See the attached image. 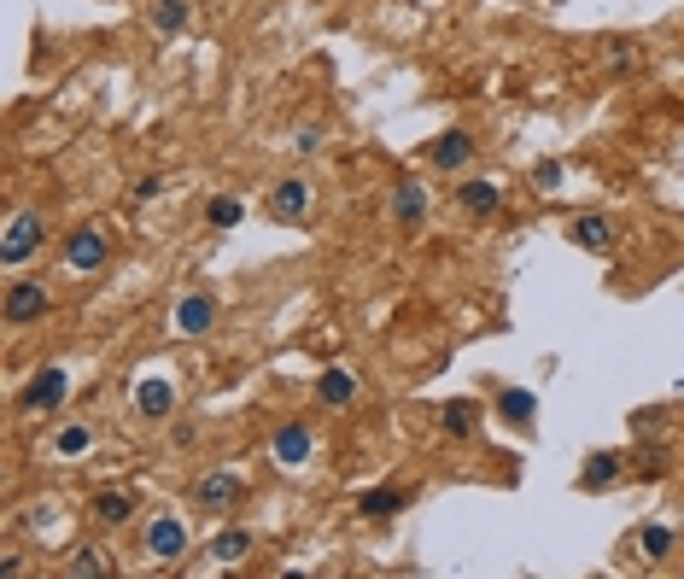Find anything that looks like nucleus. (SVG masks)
<instances>
[{
  "label": "nucleus",
  "mask_w": 684,
  "mask_h": 579,
  "mask_svg": "<svg viewBox=\"0 0 684 579\" xmlns=\"http://www.w3.org/2000/svg\"><path fill=\"white\" fill-rule=\"evenodd\" d=\"M42 246H47V211H42V206L12 211V217H7V229H0V264L19 269V264L36 258Z\"/></svg>",
  "instance_id": "obj_1"
},
{
  "label": "nucleus",
  "mask_w": 684,
  "mask_h": 579,
  "mask_svg": "<svg viewBox=\"0 0 684 579\" xmlns=\"http://www.w3.org/2000/svg\"><path fill=\"white\" fill-rule=\"evenodd\" d=\"M54 311V287L42 276H12L7 293H0V316H7V328H36V322Z\"/></svg>",
  "instance_id": "obj_2"
},
{
  "label": "nucleus",
  "mask_w": 684,
  "mask_h": 579,
  "mask_svg": "<svg viewBox=\"0 0 684 579\" xmlns=\"http://www.w3.org/2000/svg\"><path fill=\"white\" fill-rule=\"evenodd\" d=\"M112 264V234L106 223H82L65 234V269L71 276H100V269Z\"/></svg>",
  "instance_id": "obj_3"
},
{
  "label": "nucleus",
  "mask_w": 684,
  "mask_h": 579,
  "mask_svg": "<svg viewBox=\"0 0 684 579\" xmlns=\"http://www.w3.org/2000/svg\"><path fill=\"white\" fill-rule=\"evenodd\" d=\"M65 393H71V374H65L59 363H47V369H36V374L24 381L19 416H54L59 404H65Z\"/></svg>",
  "instance_id": "obj_4"
},
{
  "label": "nucleus",
  "mask_w": 684,
  "mask_h": 579,
  "mask_svg": "<svg viewBox=\"0 0 684 579\" xmlns=\"http://www.w3.org/2000/svg\"><path fill=\"white\" fill-rule=\"evenodd\" d=\"M241 498H246V480L234 468H205L194 480V509H205V516H229Z\"/></svg>",
  "instance_id": "obj_5"
},
{
  "label": "nucleus",
  "mask_w": 684,
  "mask_h": 579,
  "mask_svg": "<svg viewBox=\"0 0 684 579\" xmlns=\"http://www.w3.org/2000/svg\"><path fill=\"white\" fill-rule=\"evenodd\" d=\"M187 521L182 516H170V509H159V516L147 521V533H141V551L152 556V561H182L187 556Z\"/></svg>",
  "instance_id": "obj_6"
},
{
  "label": "nucleus",
  "mask_w": 684,
  "mask_h": 579,
  "mask_svg": "<svg viewBox=\"0 0 684 579\" xmlns=\"http://www.w3.org/2000/svg\"><path fill=\"white\" fill-rule=\"evenodd\" d=\"M170 328H176L182 339H205L217 328V293H182L176 304H170Z\"/></svg>",
  "instance_id": "obj_7"
},
{
  "label": "nucleus",
  "mask_w": 684,
  "mask_h": 579,
  "mask_svg": "<svg viewBox=\"0 0 684 579\" xmlns=\"http://www.w3.org/2000/svg\"><path fill=\"white\" fill-rule=\"evenodd\" d=\"M269 456H276L281 468H304L316 456V428H311V421H299V416L281 421L276 439H269Z\"/></svg>",
  "instance_id": "obj_8"
},
{
  "label": "nucleus",
  "mask_w": 684,
  "mask_h": 579,
  "mask_svg": "<svg viewBox=\"0 0 684 579\" xmlns=\"http://www.w3.org/2000/svg\"><path fill=\"white\" fill-rule=\"evenodd\" d=\"M129 410L141 421H170L176 416V386H170L164 374H147V381L129 386Z\"/></svg>",
  "instance_id": "obj_9"
},
{
  "label": "nucleus",
  "mask_w": 684,
  "mask_h": 579,
  "mask_svg": "<svg viewBox=\"0 0 684 579\" xmlns=\"http://www.w3.org/2000/svg\"><path fill=\"white\" fill-rule=\"evenodd\" d=\"M386 217H392V229L416 234V229L427 223V182H416V176L392 182V206H386Z\"/></svg>",
  "instance_id": "obj_10"
},
{
  "label": "nucleus",
  "mask_w": 684,
  "mask_h": 579,
  "mask_svg": "<svg viewBox=\"0 0 684 579\" xmlns=\"http://www.w3.org/2000/svg\"><path fill=\"white\" fill-rule=\"evenodd\" d=\"M474 152H480V141H474L468 129H444V135H433L427 159H433V170H444V176H463V170L474 164Z\"/></svg>",
  "instance_id": "obj_11"
},
{
  "label": "nucleus",
  "mask_w": 684,
  "mask_h": 579,
  "mask_svg": "<svg viewBox=\"0 0 684 579\" xmlns=\"http://www.w3.org/2000/svg\"><path fill=\"white\" fill-rule=\"evenodd\" d=\"M264 211H269V223H299V217L311 211V182H304V176H281L276 187H269Z\"/></svg>",
  "instance_id": "obj_12"
},
{
  "label": "nucleus",
  "mask_w": 684,
  "mask_h": 579,
  "mask_svg": "<svg viewBox=\"0 0 684 579\" xmlns=\"http://www.w3.org/2000/svg\"><path fill=\"white\" fill-rule=\"evenodd\" d=\"M498 206H503V187L491 176H463L456 182V211L463 217H498Z\"/></svg>",
  "instance_id": "obj_13"
},
{
  "label": "nucleus",
  "mask_w": 684,
  "mask_h": 579,
  "mask_svg": "<svg viewBox=\"0 0 684 579\" xmlns=\"http://www.w3.org/2000/svg\"><path fill=\"white\" fill-rule=\"evenodd\" d=\"M621 480H626L621 451H596V456H586V468H579V491H614Z\"/></svg>",
  "instance_id": "obj_14"
},
{
  "label": "nucleus",
  "mask_w": 684,
  "mask_h": 579,
  "mask_svg": "<svg viewBox=\"0 0 684 579\" xmlns=\"http://www.w3.org/2000/svg\"><path fill=\"white\" fill-rule=\"evenodd\" d=\"M568 241L579 252H614V223L603 211H586V217H573V223H568Z\"/></svg>",
  "instance_id": "obj_15"
},
{
  "label": "nucleus",
  "mask_w": 684,
  "mask_h": 579,
  "mask_svg": "<svg viewBox=\"0 0 684 579\" xmlns=\"http://www.w3.org/2000/svg\"><path fill=\"white\" fill-rule=\"evenodd\" d=\"M147 19H152V30H159V36H187V30H194V7H187V0H147Z\"/></svg>",
  "instance_id": "obj_16"
},
{
  "label": "nucleus",
  "mask_w": 684,
  "mask_h": 579,
  "mask_svg": "<svg viewBox=\"0 0 684 579\" xmlns=\"http://www.w3.org/2000/svg\"><path fill=\"white\" fill-rule=\"evenodd\" d=\"M404 509H409L404 486H374V491L357 498V516H363V521H392V516H404Z\"/></svg>",
  "instance_id": "obj_17"
},
{
  "label": "nucleus",
  "mask_w": 684,
  "mask_h": 579,
  "mask_svg": "<svg viewBox=\"0 0 684 579\" xmlns=\"http://www.w3.org/2000/svg\"><path fill=\"white\" fill-rule=\"evenodd\" d=\"M89 451H94V421L71 416V421H59V428H54V456L77 463V456H89Z\"/></svg>",
  "instance_id": "obj_18"
},
{
  "label": "nucleus",
  "mask_w": 684,
  "mask_h": 579,
  "mask_svg": "<svg viewBox=\"0 0 684 579\" xmlns=\"http://www.w3.org/2000/svg\"><path fill=\"white\" fill-rule=\"evenodd\" d=\"M89 516L106 526V533H117V526L135 521V498H129V491H94V498H89Z\"/></svg>",
  "instance_id": "obj_19"
},
{
  "label": "nucleus",
  "mask_w": 684,
  "mask_h": 579,
  "mask_svg": "<svg viewBox=\"0 0 684 579\" xmlns=\"http://www.w3.org/2000/svg\"><path fill=\"white\" fill-rule=\"evenodd\" d=\"M316 404H322V410H346V404H357V374L351 369H322Z\"/></svg>",
  "instance_id": "obj_20"
},
{
  "label": "nucleus",
  "mask_w": 684,
  "mask_h": 579,
  "mask_svg": "<svg viewBox=\"0 0 684 579\" xmlns=\"http://www.w3.org/2000/svg\"><path fill=\"white\" fill-rule=\"evenodd\" d=\"M480 421H486V410H480L474 398H451V404L439 410V428L451 433V439H474V433H480Z\"/></svg>",
  "instance_id": "obj_21"
},
{
  "label": "nucleus",
  "mask_w": 684,
  "mask_h": 579,
  "mask_svg": "<svg viewBox=\"0 0 684 579\" xmlns=\"http://www.w3.org/2000/svg\"><path fill=\"white\" fill-rule=\"evenodd\" d=\"M498 416L515 421V428H533V421H538V398L526 393V386H503V393H498Z\"/></svg>",
  "instance_id": "obj_22"
},
{
  "label": "nucleus",
  "mask_w": 684,
  "mask_h": 579,
  "mask_svg": "<svg viewBox=\"0 0 684 579\" xmlns=\"http://www.w3.org/2000/svg\"><path fill=\"white\" fill-rule=\"evenodd\" d=\"M246 551H252V533H246V526H222V533L211 539V551H205V556L222 561V568H234V561H246Z\"/></svg>",
  "instance_id": "obj_23"
},
{
  "label": "nucleus",
  "mask_w": 684,
  "mask_h": 579,
  "mask_svg": "<svg viewBox=\"0 0 684 579\" xmlns=\"http://www.w3.org/2000/svg\"><path fill=\"white\" fill-rule=\"evenodd\" d=\"M241 217H246L241 194H211L205 199V229H241Z\"/></svg>",
  "instance_id": "obj_24"
},
{
  "label": "nucleus",
  "mask_w": 684,
  "mask_h": 579,
  "mask_svg": "<svg viewBox=\"0 0 684 579\" xmlns=\"http://www.w3.org/2000/svg\"><path fill=\"white\" fill-rule=\"evenodd\" d=\"M673 544H679L673 526H661V521H644V526H638V551H644V561H666V556H673Z\"/></svg>",
  "instance_id": "obj_25"
},
{
  "label": "nucleus",
  "mask_w": 684,
  "mask_h": 579,
  "mask_svg": "<svg viewBox=\"0 0 684 579\" xmlns=\"http://www.w3.org/2000/svg\"><path fill=\"white\" fill-rule=\"evenodd\" d=\"M106 574H112V556H106V551H94V544L65 561V579H106Z\"/></svg>",
  "instance_id": "obj_26"
},
{
  "label": "nucleus",
  "mask_w": 684,
  "mask_h": 579,
  "mask_svg": "<svg viewBox=\"0 0 684 579\" xmlns=\"http://www.w3.org/2000/svg\"><path fill=\"white\" fill-rule=\"evenodd\" d=\"M322 141H328V129H322V124H299V129H293V147L304 152V159H311V152H322Z\"/></svg>",
  "instance_id": "obj_27"
},
{
  "label": "nucleus",
  "mask_w": 684,
  "mask_h": 579,
  "mask_svg": "<svg viewBox=\"0 0 684 579\" xmlns=\"http://www.w3.org/2000/svg\"><path fill=\"white\" fill-rule=\"evenodd\" d=\"M533 187H544V194H550V187H561V164H556V159H538V164H533Z\"/></svg>",
  "instance_id": "obj_28"
},
{
  "label": "nucleus",
  "mask_w": 684,
  "mask_h": 579,
  "mask_svg": "<svg viewBox=\"0 0 684 579\" xmlns=\"http://www.w3.org/2000/svg\"><path fill=\"white\" fill-rule=\"evenodd\" d=\"M638 474L661 480V474H666V451H638Z\"/></svg>",
  "instance_id": "obj_29"
},
{
  "label": "nucleus",
  "mask_w": 684,
  "mask_h": 579,
  "mask_svg": "<svg viewBox=\"0 0 684 579\" xmlns=\"http://www.w3.org/2000/svg\"><path fill=\"white\" fill-rule=\"evenodd\" d=\"M170 445H176V451H194V445H199V428H194V421H176V428H170Z\"/></svg>",
  "instance_id": "obj_30"
},
{
  "label": "nucleus",
  "mask_w": 684,
  "mask_h": 579,
  "mask_svg": "<svg viewBox=\"0 0 684 579\" xmlns=\"http://www.w3.org/2000/svg\"><path fill=\"white\" fill-rule=\"evenodd\" d=\"M631 59H638V54H631V42H614V47H608V71H614V77L631 71Z\"/></svg>",
  "instance_id": "obj_31"
},
{
  "label": "nucleus",
  "mask_w": 684,
  "mask_h": 579,
  "mask_svg": "<svg viewBox=\"0 0 684 579\" xmlns=\"http://www.w3.org/2000/svg\"><path fill=\"white\" fill-rule=\"evenodd\" d=\"M164 194V176H147V182H135V199H141V206H147V199H159Z\"/></svg>",
  "instance_id": "obj_32"
},
{
  "label": "nucleus",
  "mask_w": 684,
  "mask_h": 579,
  "mask_svg": "<svg viewBox=\"0 0 684 579\" xmlns=\"http://www.w3.org/2000/svg\"><path fill=\"white\" fill-rule=\"evenodd\" d=\"M24 574V561H19V551H7V556H0V579H19Z\"/></svg>",
  "instance_id": "obj_33"
}]
</instances>
